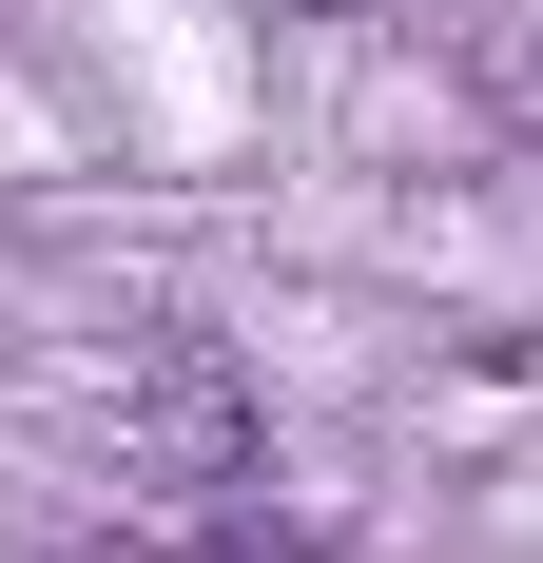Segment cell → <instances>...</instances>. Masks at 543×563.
<instances>
[{
  "instance_id": "1",
  "label": "cell",
  "mask_w": 543,
  "mask_h": 563,
  "mask_svg": "<svg viewBox=\"0 0 543 563\" xmlns=\"http://www.w3.org/2000/svg\"><path fill=\"white\" fill-rule=\"evenodd\" d=\"M136 428H156V466H175V486H214V506L272 466V428H253V389H233L214 331H136Z\"/></svg>"
}]
</instances>
